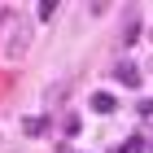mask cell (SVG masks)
<instances>
[{
  "label": "cell",
  "mask_w": 153,
  "mask_h": 153,
  "mask_svg": "<svg viewBox=\"0 0 153 153\" xmlns=\"http://www.w3.org/2000/svg\"><path fill=\"white\" fill-rule=\"evenodd\" d=\"M92 109H96V114H114V96H109V92H96L92 96Z\"/></svg>",
  "instance_id": "cell-3"
},
{
  "label": "cell",
  "mask_w": 153,
  "mask_h": 153,
  "mask_svg": "<svg viewBox=\"0 0 153 153\" xmlns=\"http://www.w3.org/2000/svg\"><path fill=\"white\" fill-rule=\"evenodd\" d=\"M22 131L26 136H39V131H44V118H22Z\"/></svg>",
  "instance_id": "cell-4"
},
{
  "label": "cell",
  "mask_w": 153,
  "mask_h": 153,
  "mask_svg": "<svg viewBox=\"0 0 153 153\" xmlns=\"http://www.w3.org/2000/svg\"><path fill=\"white\" fill-rule=\"evenodd\" d=\"M123 153H144V140H127V144H123Z\"/></svg>",
  "instance_id": "cell-6"
},
{
  "label": "cell",
  "mask_w": 153,
  "mask_h": 153,
  "mask_svg": "<svg viewBox=\"0 0 153 153\" xmlns=\"http://www.w3.org/2000/svg\"><path fill=\"white\" fill-rule=\"evenodd\" d=\"M26 44H31V31H26V26H9V35H4V48H0V61H4V66L22 61Z\"/></svg>",
  "instance_id": "cell-1"
},
{
  "label": "cell",
  "mask_w": 153,
  "mask_h": 153,
  "mask_svg": "<svg viewBox=\"0 0 153 153\" xmlns=\"http://www.w3.org/2000/svg\"><path fill=\"white\" fill-rule=\"evenodd\" d=\"M114 79H118V83H127V88H136V83H140V70L127 61V66H118V70H114Z\"/></svg>",
  "instance_id": "cell-2"
},
{
  "label": "cell",
  "mask_w": 153,
  "mask_h": 153,
  "mask_svg": "<svg viewBox=\"0 0 153 153\" xmlns=\"http://www.w3.org/2000/svg\"><path fill=\"white\" fill-rule=\"evenodd\" d=\"M136 31H140V26H136V9H131V13H127V31H123V44H131Z\"/></svg>",
  "instance_id": "cell-5"
}]
</instances>
